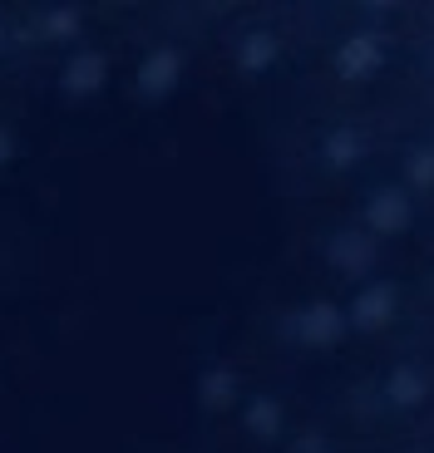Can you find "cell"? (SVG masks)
Masks as SVG:
<instances>
[{"label":"cell","mask_w":434,"mask_h":453,"mask_svg":"<svg viewBox=\"0 0 434 453\" xmlns=\"http://www.w3.org/2000/svg\"><path fill=\"white\" fill-rule=\"evenodd\" d=\"M242 35L0 5V453H286L291 182Z\"/></svg>","instance_id":"cell-1"}]
</instances>
